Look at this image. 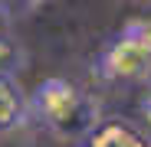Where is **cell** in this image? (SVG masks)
I'll return each instance as SVG.
<instances>
[{
  "label": "cell",
  "mask_w": 151,
  "mask_h": 147,
  "mask_svg": "<svg viewBox=\"0 0 151 147\" xmlns=\"http://www.w3.org/2000/svg\"><path fill=\"white\" fill-rule=\"evenodd\" d=\"M30 111L43 131H49L59 141H76V144L102 121L95 98L82 92L76 82L59 79V75L43 79L30 92Z\"/></svg>",
  "instance_id": "1"
},
{
  "label": "cell",
  "mask_w": 151,
  "mask_h": 147,
  "mask_svg": "<svg viewBox=\"0 0 151 147\" xmlns=\"http://www.w3.org/2000/svg\"><path fill=\"white\" fill-rule=\"evenodd\" d=\"M95 75L105 82H151V20L125 23L99 53Z\"/></svg>",
  "instance_id": "2"
},
{
  "label": "cell",
  "mask_w": 151,
  "mask_h": 147,
  "mask_svg": "<svg viewBox=\"0 0 151 147\" xmlns=\"http://www.w3.org/2000/svg\"><path fill=\"white\" fill-rule=\"evenodd\" d=\"M79 147H151V134L132 118H102Z\"/></svg>",
  "instance_id": "3"
},
{
  "label": "cell",
  "mask_w": 151,
  "mask_h": 147,
  "mask_svg": "<svg viewBox=\"0 0 151 147\" xmlns=\"http://www.w3.org/2000/svg\"><path fill=\"white\" fill-rule=\"evenodd\" d=\"M33 118L30 111V95L20 88L13 75H0V137L20 131Z\"/></svg>",
  "instance_id": "4"
},
{
  "label": "cell",
  "mask_w": 151,
  "mask_h": 147,
  "mask_svg": "<svg viewBox=\"0 0 151 147\" xmlns=\"http://www.w3.org/2000/svg\"><path fill=\"white\" fill-rule=\"evenodd\" d=\"M27 65V49L13 33H0V75H17Z\"/></svg>",
  "instance_id": "5"
},
{
  "label": "cell",
  "mask_w": 151,
  "mask_h": 147,
  "mask_svg": "<svg viewBox=\"0 0 151 147\" xmlns=\"http://www.w3.org/2000/svg\"><path fill=\"white\" fill-rule=\"evenodd\" d=\"M10 23H13V10L0 0V33H10Z\"/></svg>",
  "instance_id": "6"
},
{
  "label": "cell",
  "mask_w": 151,
  "mask_h": 147,
  "mask_svg": "<svg viewBox=\"0 0 151 147\" xmlns=\"http://www.w3.org/2000/svg\"><path fill=\"white\" fill-rule=\"evenodd\" d=\"M4 4H7L13 13H23V10H33V7L40 4V0H4Z\"/></svg>",
  "instance_id": "7"
},
{
  "label": "cell",
  "mask_w": 151,
  "mask_h": 147,
  "mask_svg": "<svg viewBox=\"0 0 151 147\" xmlns=\"http://www.w3.org/2000/svg\"><path fill=\"white\" fill-rule=\"evenodd\" d=\"M141 118H145V124L151 128V92L141 98Z\"/></svg>",
  "instance_id": "8"
}]
</instances>
